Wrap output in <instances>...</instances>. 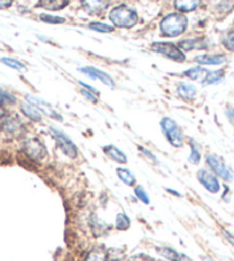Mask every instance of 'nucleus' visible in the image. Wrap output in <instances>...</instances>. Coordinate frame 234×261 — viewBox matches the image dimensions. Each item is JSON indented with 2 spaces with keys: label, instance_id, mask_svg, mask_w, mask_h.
I'll use <instances>...</instances> for the list:
<instances>
[{
  "label": "nucleus",
  "instance_id": "nucleus-1",
  "mask_svg": "<svg viewBox=\"0 0 234 261\" xmlns=\"http://www.w3.org/2000/svg\"><path fill=\"white\" fill-rule=\"evenodd\" d=\"M187 18L179 13H172L161 22L162 34L167 37H178L186 30Z\"/></svg>",
  "mask_w": 234,
  "mask_h": 261
},
{
  "label": "nucleus",
  "instance_id": "nucleus-2",
  "mask_svg": "<svg viewBox=\"0 0 234 261\" xmlns=\"http://www.w3.org/2000/svg\"><path fill=\"white\" fill-rule=\"evenodd\" d=\"M110 21L119 28H132L138 22V14L126 6L115 7L109 13Z\"/></svg>",
  "mask_w": 234,
  "mask_h": 261
},
{
  "label": "nucleus",
  "instance_id": "nucleus-3",
  "mask_svg": "<svg viewBox=\"0 0 234 261\" xmlns=\"http://www.w3.org/2000/svg\"><path fill=\"white\" fill-rule=\"evenodd\" d=\"M161 127L163 133H165L166 138L171 146L176 148H180L184 144V137H182V132L180 127L174 119L169 117H165L161 120Z\"/></svg>",
  "mask_w": 234,
  "mask_h": 261
},
{
  "label": "nucleus",
  "instance_id": "nucleus-4",
  "mask_svg": "<svg viewBox=\"0 0 234 261\" xmlns=\"http://www.w3.org/2000/svg\"><path fill=\"white\" fill-rule=\"evenodd\" d=\"M50 132L51 135H52V138L55 140V142H57L58 147L61 149V151H62L65 156H68L69 158L77 157V147L75 146V143L72 141V139H70L67 134L62 132V130L53 127L50 128Z\"/></svg>",
  "mask_w": 234,
  "mask_h": 261
},
{
  "label": "nucleus",
  "instance_id": "nucleus-5",
  "mask_svg": "<svg viewBox=\"0 0 234 261\" xmlns=\"http://www.w3.org/2000/svg\"><path fill=\"white\" fill-rule=\"evenodd\" d=\"M23 151H25L27 157H29L34 162L43 161L46 155H48L45 146L37 138L27 139L25 143H23Z\"/></svg>",
  "mask_w": 234,
  "mask_h": 261
},
{
  "label": "nucleus",
  "instance_id": "nucleus-6",
  "mask_svg": "<svg viewBox=\"0 0 234 261\" xmlns=\"http://www.w3.org/2000/svg\"><path fill=\"white\" fill-rule=\"evenodd\" d=\"M205 161H207V164L209 165L210 169H212L213 173L218 176V178L228 181V182L233 180V173L231 170L228 169L225 163H224L222 158H219L216 155H207Z\"/></svg>",
  "mask_w": 234,
  "mask_h": 261
},
{
  "label": "nucleus",
  "instance_id": "nucleus-7",
  "mask_svg": "<svg viewBox=\"0 0 234 261\" xmlns=\"http://www.w3.org/2000/svg\"><path fill=\"white\" fill-rule=\"evenodd\" d=\"M152 49L154 52L161 53L168 59H170L172 61L176 62H184L186 59L185 54L182 53L176 45L170 43H154L152 45Z\"/></svg>",
  "mask_w": 234,
  "mask_h": 261
},
{
  "label": "nucleus",
  "instance_id": "nucleus-8",
  "mask_svg": "<svg viewBox=\"0 0 234 261\" xmlns=\"http://www.w3.org/2000/svg\"><path fill=\"white\" fill-rule=\"evenodd\" d=\"M198 180L199 182L203 186V187L212 194H217L221 190V184L217 176L215 175L213 172H210L205 169H201L198 171Z\"/></svg>",
  "mask_w": 234,
  "mask_h": 261
},
{
  "label": "nucleus",
  "instance_id": "nucleus-9",
  "mask_svg": "<svg viewBox=\"0 0 234 261\" xmlns=\"http://www.w3.org/2000/svg\"><path fill=\"white\" fill-rule=\"evenodd\" d=\"M26 99L28 102H29V103L37 107V108L40 110V113H44L46 116H49L50 118L60 120V122L62 120V117H61L57 111H55V109L49 103V102H46L43 99H39V97H37V96L29 95V94L26 96Z\"/></svg>",
  "mask_w": 234,
  "mask_h": 261
},
{
  "label": "nucleus",
  "instance_id": "nucleus-10",
  "mask_svg": "<svg viewBox=\"0 0 234 261\" xmlns=\"http://www.w3.org/2000/svg\"><path fill=\"white\" fill-rule=\"evenodd\" d=\"M79 71H82L84 74H86V76L91 77L92 79H100V81L107 86H109V87L115 86V83L113 81V78H111L108 73L101 71V70H99V69L93 68V67H86V68L79 69Z\"/></svg>",
  "mask_w": 234,
  "mask_h": 261
},
{
  "label": "nucleus",
  "instance_id": "nucleus-11",
  "mask_svg": "<svg viewBox=\"0 0 234 261\" xmlns=\"http://www.w3.org/2000/svg\"><path fill=\"white\" fill-rule=\"evenodd\" d=\"M22 122L15 116L6 117L2 123V130L7 135H16L21 132Z\"/></svg>",
  "mask_w": 234,
  "mask_h": 261
},
{
  "label": "nucleus",
  "instance_id": "nucleus-12",
  "mask_svg": "<svg viewBox=\"0 0 234 261\" xmlns=\"http://www.w3.org/2000/svg\"><path fill=\"white\" fill-rule=\"evenodd\" d=\"M226 60L224 54H203L195 58V61L201 65H221L225 63Z\"/></svg>",
  "mask_w": 234,
  "mask_h": 261
},
{
  "label": "nucleus",
  "instance_id": "nucleus-13",
  "mask_svg": "<svg viewBox=\"0 0 234 261\" xmlns=\"http://www.w3.org/2000/svg\"><path fill=\"white\" fill-rule=\"evenodd\" d=\"M82 6L88 13H100L108 6V0H81Z\"/></svg>",
  "mask_w": 234,
  "mask_h": 261
},
{
  "label": "nucleus",
  "instance_id": "nucleus-14",
  "mask_svg": "<svg viewBox=\"0 0 234 261\" xmlns=\"http://www.w3.org/2000/svg\"><path fill=\"white\" fill-rule=\"evenodd\" d=\"M104 152L114 162L119 163V164H125V163L128 162V157H126L125 153L122 151L121 149L113 146V144L104 147Z\"/></svg>",
  "mask_w": 234,
  "mask_h": 261
},
{
  "label": "nucleus",
  "instance_id": "nucleus-15",
  "mask_svg": "<svg viewBox=\"0 0 234 261\" xmlns=\"http://www.w3.org/2000/svg\"><path fill=\"white\" fill-rule=\"evenodd\" d=\"M21 110L23 115L26 116L31 120H34V122H40L41 118H43V116H41L40 110L35 107L34 105L29 103V102H23L21 105Z\"/></svg>",
  "mask_w": 234,
  "mask_h": 261
},
{
  "label": "nucleus",
  "instance_id": "nucleus-16",
  "mask_svg": "<svg viewBox=\"0 0 234 261\" xmlns=\"http://www.w3.org/2000/svg\"><path fill=\"white\" fill-rule=\"evenodd\" d=\"M108 260V250L104 246H96L86 254L84 261H107Z\"/></svg>",
  "mask_w": 234,
  "mask_h": 261
},
{
  "label": "nucleus",
  "instance_id": "nucleus-17",
  "mask_svg": "<svg viewBox=\"0 0 234 261\" xmlns=\"http://www.w3.org/2000/svg\"><path fill=\"white\" fill-rule=\"evenodd\" d=\"M177 93L181 99H184L185 101H191L195 97L198 90H196V87L194 85H192V84H180L177 88Z\"/></svg>",
  "mask_w": 234,
  "mask_h": 261
},
{
  "label": "nucleus",
  "instance_id": "nucleus-18",
  "mask_svg": "<svg viewBox=\"0 0 234 261\" xmlns=\"http://www.w3.org/2000/svg\"><path fill=\"white\" fill-rule=\"evenodd\" d=\"M69 5V0H39L38 6L49 11H60Z\"/></svg>",
  "mask_w": 234,
  "mask_h": 261
},
{
  "label": "nucleus",
  "instance_id": "nucleus-19",
  "mask_svg": "<svg viewBox=\"0 0 234 261\" xmlns=\"http://www.w3.org/2000/svg\"><path fill=\"white\" fill-rule=\"evenodd\" d=\"M116 173H117V176H119V179L126 186L132 187V186H134L135 182H137L135 176L133 175L132 172L128 169H124V167H119V169L116 170Z\"/></svg>",
  "mask_w": 234,
  "mask_h": 261
},
{
  "label": "nucleus",
  "instance_id": "nucleus-20",
  "mask_svg": "<svg viewBox=\"0 0 234 261\" xmlns=\"http://www.w3.org/2000/svg\"><path fill=\"white\" fill-rule=\"evenodd\" d=\"M201 0H175V6L178 11L191 12L199 7Z\"/></svg>",
  "mask_w": 234,
  "mask_h": 261
},
{
  "label": "nucleus",
  "instance_id": "nucleus-21",
  "mask_svg": "<svg viewBox=\"0 0 234 261\" xmlns=\"http://www.w3.org/2000/svg\"><path fill=\"white\" fill-rule=\"evenodd\" d=\"M131 226V220L129 216L124 212L117 213L116 219H115V227L117 230L120 231H125L128 230Z\"/></svg>",
  "mask_w": 234,
  "mask_h": 261
},
{
  "label": "nucleus",
  "instance_id": "nucleus-22",
  "mask_svg": "<svg viewBox=\"0 0 234 261\" xmlns=\"http://www.w3.org/2000/svg\"><path fill=\"white\" fill-rule=\"evenodd\" d=\"M205 41L202 39H185L179 43V47L185 49V50H191V49H202L205 48L204 46Z\"/></svg>",
  "mask_w": 234,
  "mask_h": 261
},
{
  "label": "nucleus",
  "instance_id": "nucleus-23",
  "mask_svg": "<svg viewBox=\"0 0 234 261\" xmlns=\"http://www.w3.org/2000/svg\"><path fill=\"white\" fill-rule=\"evenodd\" d=\"M224 77H225V73H224V70H217V71H209L207 77L204 78L203 84L204 85H216V84L221 83Z\"/></svg>",
  "mask_w": 234,
  "mask_h": 261
},
{
  "label": "nucleus",
  "instance_id": "nucleus-24",
  "mask_svg": "<svg viewBox=\"0 0 234 261\" xmlns=\"http://www.w3.org/2000/svg\"><path fill=\"white\" fill-rule=\"evenodd\" d=\"M184 74L186 77L192 79V81H198V79H201V81L203 82L204 78L207 77L208 71L205 69H202L200 67H195V68H192L190 70H186Z\"/></svg>",
  "mask_w": 234,
  "mask_h": 261
},
{
  "label": "nucleus",
  "instance_id": "nucleus-25",
  "mask_svg": "<svg viewBox=\"0 0 234 261\" xmlns=\"http://www.w3.org/2000/svg\"><path fill=\"white\" fill-rule=\"evenodd\" d=\"M0 61H2L5 65H7V67L17 70V71H22V70L26 69V65L23 64L22 62L17 61V60H15V59L2 58V59H0Z\"/></svg>",
  "mask_w": 234,
  "mask_h": 261
},
{
  "label": "nucleus",
  "instance_id": "nucleus-26",
  "mask_svg": "<svg viewBox=\"0 0 234 261\" xmlns=\"http://www.w3.org/2000/svg\"><path fill=\"white\" fill-rule=\"evenodd\" d=\"M88 28H90L91 30H95L98 32H104V34H108V32L114 31V27H110L108 24H105V23L100 22H92L88 24Z\"/></svg>",
  "mask_w": 234,
  "mask_h": 261
},
{
  "label": "nucleus",
  "instance_id": "nucleus-27",
  "mask_svg": "<svg viewBox=\"0 0 234 261\" xmlns=\"http://www.w3.org/2000/svg\"><path fill=\"white\" fill-rule=\"evenodd\" d=\"M201 161V151L200 149L198 148V146L194 142L191 143V153H190V157H189V162L192 163V164H199Z\"/></svg>",
  "mask_w": 234,
  "mask_h": 261
},
{
  "label": "nucleus",
  "instance_id": "nucleus-28",
  "mask_svg": "<svg viewBox=\"0 0 234 261\" xmlns=\"http://www.w3.org/2000/svg\"><path fill=\"white\" fill-rule=\"evenodd\" d=\"M134 195L143 204L148 205L151 203V198H149L147 192L142 187V186H137V187H134Z\"/></svg>",
  "mask_w": 234,
  "mask_h": 261
},
{
  "label": "nucleus",
  "instance_id": "nucleus-29",
  "mask_svg": "<svg viewBox=\"0 0 234 261\" xmlns=\"http://www.w3.org/2000/svg\"><path fill=\"white\" fill-rule=\"evenodd\" d=\"M157 251H158V253L163 255V257H165L166 259L170 260V261H175V259L177 258V255H178V252L176 250L171 249V248H166V246H165V248L157 249Z\"/></svg>",
  "mask_w": 234,
  "mask_h": 261
},
{
  "label": "nucleus",
  "instance_id": "nucleus-30",
  "mask_svg": "<svg viewBox=\"0 0 234 261\" xmlns=\"http://www.w3.org/2000/svg\"><path fill=\"white\" fill-rule=\"evenodd\" d=\"M218 12L222 14L230 13L234 8V0H222V3L217 6Z\"/></svg>",
  "mask_w": 234,
  "mask_h": 261
},
{
  "label": "nucleus",
  "instance_id": "nucleus-31",
  "mask_svg": "<svg viewBox=\"0 0 234 261\" xmlns=\"http://www.w3.org/2000/svg\"><path fill=\"white\" fill-rule=\"evenodd\" d=\"M14 102H15V97L11 93L0 88V105H12Z\"/></svg>",
  "mask_w": 234,
  "mask_h": 261
},
{
  "label": "nucleus",
  "instance_id": "nucleus-32",
  "mask_svg": "<svg viewBox=\"0 0 234 261\" xmlns=\"http://www.w3.org/2000/svg\"><path fill=\"white\" fill-rule=\"evenodd\" d=\"M224 46L230 52H234V31H230L225 36V38H224Z\"/></svg>",
  "mask_w": 234,
  "mask_h": 261
},
{
  "label": "nucleus",
  "instance_id": "nucleus-33",
  "mask_svg": "<svg viewBox=\"0 0 234 261\" xmlns=\"http://www.w3.org/2000/svg\"><path fill=\"white\" fill-rule=\"evenodd\" d=\"M40 20L48 23H53V24H61L64 22V18L60 16H51V15H40Z\"/></svg>",
  "mask_w": 234,
  "mask_h": 261
},
{
  "label": "nucleus",
  "instance_id": "nucleus-34",
  "mask_svg": "<svg viewBox=\"0 0 234 261\" xmlns=\"http://www.w3.org/2000/svg\"><path fill=\"white\" fill-rule=\"evenodd\" d=\"M81 92H82V94L85 96L87 100H90L91 102H93V103H97L98 99H97L96 94H93L92 92H90L88 90H85V88H83V90H81Z\"/></svg>",
  "mask_w": 234,
  "mask_h": 261
},
{
  "label": "nucleus",
  "instance_id": "nucleus-35",
  "mask_svg": "<svg viewBox=\"0 0 234 261\" xmlns=\"http://www.w3.org/2000/svg\"><path fill=\"white\" fill-rule=\"evenodd\" d=\"M139 149H140V151H142L145 156L146 157H148V158H151V160L153 161V162H155V163H158V160L156 158V156L155 155H153V153L148 150V149H146V148H143V147H139Z\"/></svg>",
  "mask_w": 234,
  "mask_h": 261
},
{
  "label": "nucleus",
  "instance_id": "nucleus-36",
  "mask_svg": "<svg viewBox=\"0 0 234 261\" xmlns=\"http://www.w3.org/2000/svg\"><path fill=\"white\" fill-rule=\"evenodd\" d=\"M129 261H153V259L147 257V255L138 254V255H134V257L129 259Z\"/></svg>",
  "mask_w": 234,
  "mask_h": 261
},
{
  "label": "nucleus",
  "instance_id": "nucleus-37",
  "mask_svg": "<svg viewBox=\"0 0 234 261\" xmlns=\"http://www.w3.org/2000/svg\"><path fill=\"white\" fill-rule=\"evenodd\" d=\"M226 117L230 120V123L234 125V108L233 107H230V108L226 109Z\"/></svg>",
  "mask_w": 234,
  "mask_h": 261
},
{
  "label": "nucleus",
  "instance_id": "nucleus-38",
  "mask_svg": "<svg viewBox=\"0 0 234 261\" xmlns=\"http://www.w3.org/2000/svg\"><path fill=\"white\" fill-rule=\"evenodd\" d=\"M13 0H0V8H8L9 6H12Z\"/></svg>",
  "mask_w": 234,
  "mask_h": 261
},
{
  "label": "nucleus",
  "instance_id": "nucleus-39",
  "mask_svg": "<svg viewBox=\"0 0 234 261\" xmlns=\"http://www.w3.org/2000/svg\"><path fill=\"white\" fill-rule=\"evenodd\" d=\"M79 84H81V85H83L84 87H85L86 90H88L90 92H92L93 94H98V93H99V92H98V91L96 90L95 87L91 86V85H88V84H85V83H83V82H79Z\"/></svg>",
  "mask_w": 234,
  "mask_h": 261
},
{
  "label": "nucleus",
  "instance_id": "nucleus-40",
  "mask_svg": "<svg viewBox=\"0 0 234 261\" xmlns=\"http://www.w3.org/2000/svg\"><path fill=\"white\" fill-rule=\"evenodd\" d=\"M175 261H192L189 257H187V255H185V254H182V253H178V255H177V258L175 259Z\"/></svg>",
  "mask_w": 234,
  "mask_h": 261
},
{
  "label": "nucleus",
  "instance_id": "nucleus-41",
  "mask_svg": "<svg viewBox=\"0 0 234 261\" xmlns=\"http://www.w3.org/2000/svg\"><path fill=\"white\" fill-rule=\"evenodd\" d=\"M225 234H226L227 240L230 241V243H231V244L234 246V235H233V234H231V232H228V231H226Z\"/></svg>",
  "mask_w": 234,
  "mask_h": 261
},
{
  "label": "nucleus",
  "instance_id": "nucleus-42",
  "mask_svg": "<svg viewBox=\"0 0 234 261\" xmlns=\"http://www.w3.org/2000/svg\"><path fill=\"white\" fill-rule=\"evenodd\" d=\"M167 192H168V193H170V194H172V195L177 196V197H180V194L178 193V192H176V190H171V189H169V188H167Z\"/></svg>",
  "mask_w": 234,
  "mask_h": 261
},
{
  "label": "nucleus",
  "instance_id": "nucleus-43",
  "mask_svg": "<svg viewBox=\"0 0 234 261\" xmlns=\"http://www.w3.org/2000/svg\"><path fill=\"white\" fill-rule=\"evenodd\" d=\"M4 115H5V111H4V109H3V107H2V105H0V120L3 119V117H4Z\"/></svg>",
  "mask_w": 234,
  "mask_h": 261
},
{
  "label": "nucleus",
  "instance_id": "nucleus-44",
  "mask_svg": "<svg viewBox=\"0 0 234 261\" xmlns=\"http://www.w3.org/2000/svg\"><path fill=\"white\" fill-rule=\"evenodd\" d=\"M205 261H214V260H212V259H205Z\"/></svg>",
  "mask_w": 234,
  "mask_h": 261
}]
</instances>
